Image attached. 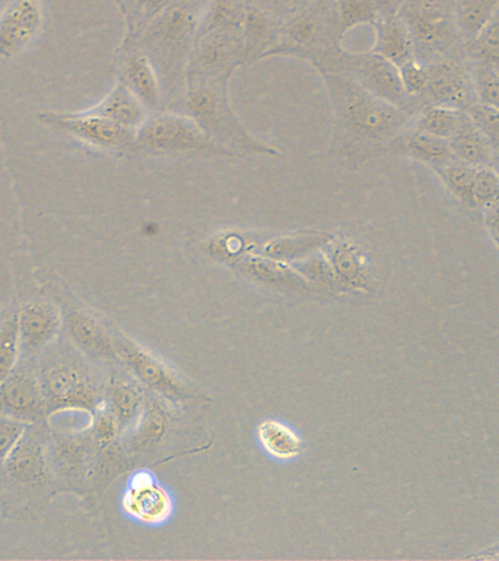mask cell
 <instances>
[{
  "label": "cell",
  "mask_w": 499,
  "mask_h": 561,
  "mask_svg": "<svg viewBox=\"0 0 499 561\" xmlns=\"http://www.w3.org/2000/svg\"><path fill=\"white\" fill-rule=\"evenodd\" d=\"M337 134L350 144L383 142L401 134L409 123L411 110L398 107L371 94L353 79L336 70H323Z\"/></svg>",
  "instance_id": "6da1fadb"
},
{
  "label": "cell",
  "mask_w": 499,
  "mask_h": 561,
  "mask_svg": "<svg viewBox=\"0 0 499 561\" xmlns=\"http://www.w3.org/2000/svg\"><path fill=\"white\" fill-rule=\"evenodd\" d=\"M228 79L188 82L184 110L206 135L232 152L276 156L274 148L258 142L241 125L227 92Z\"/></svg>",
  "instance_id": "7a4b0ae2"
},
{
  "label": "cell",
  "mask_w": 499,
  "mask_h": 561,
  "mask_svg": "<svg viewBox=\"0 0 499 561\" xmlns=\"http://www.w3.org/2000/svg\"><path fill=\"white\" fill-rule=\"evenodd\" d=\"M136 148L153 156H235L206 135L188 114L155 112L135 131Z\"/></svg>",
  "instance_id": "3957f363"
},
{
  "label": "cell",
  "mask_w": 499,
  "mask_h": 561,
  "mask_svg": "<svg viewBox=\"0 0 499 561\" xmlns=\"http://www.w3.org/2000/svg\"><path fill=\"white\" fill-rule=\"evenodd\" d=\"M416 59L429 61L450 56L460 37L453 11L444 0H419L406 15Z\"/></svg>",
  "instance_id": "277c9868"
},
{
  "label": "cell",
  "mask_w": 499,
  "mask_h": 561,
  "mask_svg": "<svg viewBox=\"0 0 499 561\" xmlns=\"http://www.w3.org/2000/svg\"><path fill=\"white\" fill-rule=\"evenodd\" d=\"M339 61L344 75L353 79L371 94L398 107L411 110L414 100H410L403 90L398 66L374 51L348 55Z\"/></svg>",
  "instance_id": "5b68a950"
},
{
  "label": "cell",
  "mask_w": 499,
  "mask_h": 561,
  "mask_svg": "<svg viewBox=\"0 0 499 561\" xmlns=\"http://www.w3.org/2000/svg\"><path fill=\"white\" fill-rule=\"evenodd\" d=\"M429 81L427 90L420 96L425 105H450L466 110L477 103L472 66L451 56L441 57L427 64Z\"/></svg>",
  "instance_id": "8992f818"
},
{
  "label": "cell",
  "mask_w": 499,
  "mask_h": 561,
  "mask_svg": "<svg viewBox=\"0 0 499 561\" xmlns=\"http://www.w3.org/2000/svg\"><path fill=\"white\" fill-rule=\"evenodd\" d=\"M39 385L48 415L70 410H90L94 405L90 380L73 364L61 362L44 368Z\"/></svg>",
  "instance_id": "52a82bcc"
},
{
  "label": "cell",
  "mask_w": 499,
  "mask_h": 561,
  "mask_svg": "<svg viewBox=\"0 0 499 561\" xmlns=\"http://www.w3.org/2000/svg\"><path fill=\"white\" fill-rule=\"evenodd\" d=\"M46 122L91 147L121 152L136 148L135 131L98 114H46Z\"/></svg>",
  "instance_id": "ba28073f"
},
{
  "label": "cell",
  "mask_w": 499,
  "mask_h": 561,
  "mask_svg": "<svg viewBox=\"0 0 499 561\" xmlns=\"http://www.w3.org/2000/svg\"><path fill=\"white\" fill-rule=\"evenodd\" d=\"M248 51L239 39L227 34H205L193 51L188 82L228 79L236 66L247 60Z\"/></svg>",
  "instance_id": "9c48e42d"
},
{
  "label": "cell",
  "mask_w": 499,
  "mask_h": 561,
  "mask_svg": "<svg viewBox=\"0 0 499 561\" xmlns=\"http://www.w3.org/2000/svg\"><path fill=\"white\" fill-rule=\"evenodd\" d=\"M44 24L39 0H12L0 13V59H15L37 38Z\"/></svg>",
  "instance_id": "30bf717a"
},
{
  "label": "cell",
  "mask_w": 499,
  "mask_h": 561,
  "mask_svg": "<svg viewBox=\"0 0 499 561\" xmlns=\"http://www.w3.org/2000/svg\"><path fill=\"white\" fill-rule=\"evenodd\" d=\"M0 410L22 423L37 420L46 412L39 377L26 367H16L0 385Z\"/></svg>",
  "instance_id": "8fae6325"
},
{
  "label": "cell",
  "mask_w": 499,
  "mask_h": 561,
  "mask_svg": "<svg viewBox=\"0 0 499 561\" xmlns=\"http://www.w3.org/2000/svg\"><path fill=\"white\" fill-rule=\"evenodd\" d=\"M8 476L20 484H38L47 477L46 443L37 430L26 428L4 459Z\"/></svg>",
  "instance_id": "7c38bea8"
},
{
  "label": "cell",
  "mask_w": 499,
  "mask_h": 561,
  "mask_svg": "<svg viewBox=\"0 0 499 561\" xmlns=\"http://www.w3.org/2000/svg\"><path fill=\"white\" fill-rule=\"evenodd\" d=\"M21 346L26 353H38L59 335L61 318L50 302L34 301L22 307L18 313Z\"/></svg>",
  "instance_id": "4fadbf2b"
},
{
  "label": "cell",
  "mask_w": 499,
  "mask_h": 561,
  "mask_svg": "<svg viewBox=\"0 0 499 561\" xmlns=\"http://www.w3.org/2000/svg\"><path fill=\"white\" fill-rule=\"evenodd\" d=\"M123 507L136 519L147 524H160L170 516L171 502L169 494L153 484L151 477L139 473L126 491Z\"/></svg>",
  "instance_id": "5bb4252c"
},
{
  "label": "cell",
  "mask_w": 499,
  "mask_h": 561,
  "mask_svg": "<svg viewBox=\"0 0 499 561\" xmlns=\"http://www.w3.org/2000/svg\"><path fill=\"white\" fill-rule=\"evenodd\" d=\"M372 51L396 66L416 59L414 39L405 20L390 15L375 21V43Z\"/></svg>",
  "instance_id": "9a60e30c"
},
{
  "label": "cell",
  "mask_w": 499,
  "mask_h": 561,
  "mask_svg": "<svg viewBox=\"0 0 499 561\" xmlns=\"http://www.w3.org/2000/svg\"><path fill=\"white\" fill-rule=\"evenodd\" d=\"M196 12L186 4L170 7L161 15L156 16L155 24L151 30V42L153 46L165 53H174L175 48L182 47L190 37L196 26Z\"/></svg>",
  "instance_id": "2e32d148"
},
{
  "label": "cell",
  "mask_w": 499,
  "mask_h": 561,
  "mask_svg": "<svg viewBox=\"0 0 499 561\" xmlns=\"http://www.w3.org/2000/svg\"><path fill=\"white\" fill-rule=\"evenodd\" d=\"M90 112L108 118V121H113L117 125L134 131L143 125L149 113L148 108L140 103L138 96L129 90L125 82H118L109 91V94Z\"/></svg>",
  "instance_id": "e0dca14e"
},
{
  "label": "cell",
  "mask_w": 499,
  "mask_h": 561,
  "mask_svg": "<svg viewBox=\"0 0 499 561\" xmlns=\"http://www.w3.org/2000/svg\"><path fill=\"white\" fill-rule=\"evenodd\" d=\"M449 144L455 161L473 167L492 165V148L467 112H463L462 122Z\"/></svg>",
  "instance_id": "ac0fdd59"
},
{
  "label": "cell",
  "mask_w": 499,
  "mask_h": 561,
  "mask_svg": "<svg viewBox=\"0 0 499 561\" xmlns=\"http://www.w3.org/2000/svg\"><path fill=\"white\" fill-rule=\"evenodd\" d=\"M125 83L148 112L155 113L161 107V83L151 57L143 53L131 57L126 65Z\"/></svg>",
  "instance_id": "d6986e66"
},
{
  "label": "cell",
  "mask_w": 499,
  "mask_h": 561,
  "mask_svg": "<svg viewBox=\"0 0 499 561\" xmlns=\"http://www.w3.org/2000/svg\"><path fill=\"white\" fill-rule=\"evenodd\" d=\"M403 149L407 156L422 164L431 167L433 171L444 169L455 161L451 152L449 140L416 130L414 127L403 136Z\"/></svg>",
  "instance_id": "ffe728a7"
},
{
  "label": "cell",
  "mask_w": 499,
  "mask_h": 561,
  "mask_svg": "<svg viewBox=\"0 0 499 561\" xmlns=\"http://www.w3.org/2000/svg\"><path fill=\"white\" fill-rule=\"evenodd\" d=\"M499 0H454L453 15L460 37L473 42L497 12Z\"/></svg>",
  "instance_id": "44dd1931"
},
{
  "label": "cell",
  "mask_w": 499,
  "mask_h": 561,
  "mask_svg": "<svg viewBox=\"0 0 499 561\" xmlns=\"http://www.w3.org/2000/svg\"><path fill=\"white\" fill-rule=\"evenodd\" d=\"M464 110L450 105L428 104L418 113L414 129L449 140L462 122Z\"/></svg>",
  "instance_id": "7402d4cb"
},
{
  "label": "cell",
  "mask_w": 499,
  "mask_h": 561,
  "mask_svg": "<svg viewBox=\"0 0 499 561\" xmlns=\"http://www.w3.org/2000/svg\"><path fill=\"white\" fill-rule=\"evenodd\" d=\"M262 446L275 458L292 459L300 455L301 442L288 425L279 421H265L258 427Z\"/></svg>",
  "instance_id": "603a6c76"
},
{
  "label": "cell",
  "mask_w": 499,
  "mask_h": 561,
  "mask_svg": "<svg viewBox=\"0 0 499 561\" xmlns=\"http://www.w3.org/2000/svg\"><path fill=\"white\" fill-rule=\"evenodd\" d=\"M68 329L72 340L82 350L91 354H105L108 350V341L100 324L82 310L70 311L68 316Z\"/></svg>",
  "instance_id": "cb8c5ba5"
},
{
  "label": "cell",
  "mask_w": 499,
  "mask_h": 561,
  "mask_svg": "<svg viewBox=\"0 0 499 561\" xmlns=\"http://www.w3.org/2000/svg\"><path fill=\"white\" fill-rule=\"evenodd\" d=\"M271 33H274V25L265 12L253 7H240L232 37L239 39L245 50L247 47L244 42H247L248 46L250 43H266L271 37Z\"/></svg>",
  "instance_id": "d4e9b609"
},
{
  "label": "cell",
  "mask_w": 499,
  "mask_h": 561,
  "mask_svg": "<svg viewBox=\"0 0 499 561\" xmlns=\"http://www.w3.org/2000/svg\"><path fill=\"white\" fill-rule=\"evenodd\" d=\"M442 182L455 199L467 209H475V199H473V186H475L476 167L464 164V162L454 161L444 169L437 170Z\"/></svg>",
  "instance_id": "484cf974"
},
{
  "label": "cell",
  "mask_w": 499,
  "mask_h": 561,
  "mask_svg": "<svg viewBox=\"0 0 499 561\" xmlns=\"http://www.w3.org/2000/svg\"><path fill=\"white\" fill-rule=\"evenodd\" d=\"M21 348L18 313H12L0 327V385L15 370Z\"/></svg>",
  "instance_id": "4316f807"
},
{
  "label": "cell",
  "mask_w": 499,
  "mask_h": 561,
  "mask_svg": "<svg viewBox=\"0 0 499 561\" xmlns=\"http://www.w3.org/2000/svg\"><path fill=\"white\" fill-rule=\"evenodd\" d=\"M471 60L485 61L499 70V7L473 42L468 43Z\"/></svg>",
  "instance_id": "83f0119b"
},
{
  "label": "cell",
  "mask_w": 499,
  "mask_h": 561,
  "mask_svg": "<svg viewBox=\"0 0 499 561\" xmlns=\"http://www.w3.org/2000/svg\"><path fill=\"white\" fill-rule=\"evenodd\" d=\"M473 199L481 214L499 204V173L492 165L476 167Z\"/></svg>",
  "instance_id": "f1b7e54d"
},
{
  "label": "cell",
  "mask_w": 499,
  "mask_h": 561,
  "mask_svg": "<svg viewBox=\"0 0 499 561\" xmlns=\"http://www.w3.org/2000/svg\"><path fill=\"white\" fill-rule=\"evenodd\" d=\"M477 103L499 110V70L485 61L472 60Z\"/></svg>",
  "instance_id": "f546056e"
},
{
  "label": "cell",
  "mask_w": 499,
  "mask_h": 561,
  "mask_svg": "<svg viewBox=\"0 0 499 561\" xmlns=\"http://www.w3.org/2000/svg\"><path fill=\"white\" fill-rule=\"evenodd\" d=\"M337 15L344 31L357 28L359 25L374 24L375 0H337Z\"/></svg>",
  "instance_id": "4dcf8cb0"
},
{
  "label": "cell",
  "mask_w": 499,
  "mask_h": 561,
  "mask_svg": "<svg viewBox=\"0 0 499 561\" xmlns=\"http://www.w3.org/2000/svg\"><path fill=\"white\" fill-rule=\"evenodd\" d=\"M466 112L488 140L495 156H499V110L490 107V105L475 103Z\"/></svg>",
  "instance_id": "1f68e13d"
},
{
  "label": "cell",
  "mask_w": 499,
  "mask_h": 561,
  "mask_svg": "<svg viewBox=\"0 0 499 561\" xmlns=\"http://www.w3.org/2000/svg\"><path fill=\"white\" fill-rule=\"evenodd\" d=\"M403 90L410 100H419L427 90L429 75L427 65L419 59H411L398 66Z\"/></svg>",
  "instance_id": "d6a6232c"
},
{
  "label": "cell",
  "mask_w": 499,
  "mask_h": 561,
  "mask_svg": "<svg viewBox=\"0 0 499 561\" xmlns=\"http://www.w3.org/2000/svg\"><path fill=\"white\" fill-rule=\"evenodd\" d=\"M317 20L311 15L297 18V20L288 26V37L291 38L293 46L298 48L313 46L315 39H317Z\"/></svg>",
  "instance_id": "836d02e7"
},
{
  "label": "cell",
  "mask_w": 499,
  "mask_h": 561,
  "mask_svg": "<svg viewBox=\"0 0 499 561\" xmlns=\"http://www.w3.org/2000/svg\"><path fill=\"white\" fill-rule=\"evenodd\" d=\"M26 430L25 423L13 419L0 420V462H4Z\"/></svg>",
  "instance_id": "e575fe53"
},
{
  "label": "cell",
  "mask_w": 499,
  "mask_h": 561,
  "mask_svg": "<svg viewBox=\"0 0 499 561\" xmlns=\"http://www.w3.org/2000/svg\"><path fill=\"white\" fill-rule=\"evenodd\" d=\"M318 237H298V239L279 240L269 245V252L276 256H293V254L304 252V250L318 244Z\"/></svg>",
  "instance_id": "d590c367"
},
{
  "label": "cell",
  "mask_w": 499,
  "mask_h": 561,
  "mask_svg": "<svg viewBox=\"0 0 499 561\" xmlns=\"http://www.w3.org/2000/svg\"><path fill=\"white\" fill-rule=\"evenodd\" d=\"M114 407L117 408L118 414L127 416L134 410V394L123 385H114L113 392Z\"/></svg>",
  "instance_id": "8d00e7d4"
},
{
  "label": "cell",
  "mask_w": 499,
  "mask_h": 561,
  "mask_svg": "<svg viewBox=\"0 0 499 561\" xmlns=\"http://www.w3.org/2000/svg\"><path fill=\"white\" fill-rule=\"evenodd\" d=\"M336 257L337 266H339L341 272H345V274L349 276L358 274L359 263L352 250L341 249L340 252L336 254Z\"/></svg>",
  "instance_id": "74e56055"
},
{
  "label": "cell",
  "mask_w": 499,
  "mask_h": 561,
  "mask_svg": "<svg viewBox=\"0 0 499 561\" xmlns=\"http://www.w3.org/2000/svg\"><path fill=\"white\" fill-rule=\"evenodd\" d=\"M486 227L492 236L495 243L499 245V204L484 213Z\"/></svg>",
  "instance_id": "f35d334b"
},
{
  "label": "cell",
  "mask_w": 499,
  "mask_h": 561,
  "mask_svg": "<svg viewBox=\"0 0 499 561\" xmlns=\"http://www.w3.org/2000/svg\"><path fill=\"white\" fill-rule=\"evenodd\" d=\"M171 2L173 0H139L142 11L151 16L161 15L162 12L170 8Z\"/></svg>",
  "instance_id": "ab89813d"
},
{
  "label": "cell",
  "mask_w": 499,
  "mask_h": 561,
  "mask_svg": "<svg viewBox=\"0 0 499 561\" xmlns=\"http://www.w3.org/2000/svg\"><path fill=\"white\" fill-rule=\"evenodd\" d=\"M114 423L112 419L108 416H100L98 421H96V436L101 438V440H109L114 436Z\"/></svg>",
  "instance_id": "60d3db41"
},
{
  "label": "cell",
  "mask_w": 499,
  "mask_h": 561,
  "mask_svg": "<svg viewBox=\"0 0 499 561\" xmlns=\"http://www.w3.org/2000/svg\"><path fill=\"white\" fill-rule=\"evenodd\" d=\"M492 167H494V169H495V170H497V171H498V173H499V156H495V157H494Z\"/></svg>",
  "instance_id": "b9f144b4"
},
{
  "label": "cell",
  "mask_w": 499,
  "mask_h": 561,
  "mask_svg": "<svg viewBox=\"0 0 499 561\" xmlns=\"http://www.w3.org/2000/svg\"><path fill=\"white\" fill-rule=\"evenodd\" d=\"M497 559H499V554L497 556Z\"/></svg>",
  "instance_id": "7bdbcfd3"
}]
</instances>
